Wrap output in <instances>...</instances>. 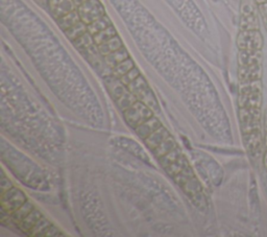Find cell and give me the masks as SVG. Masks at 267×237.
<instances>
[{
    "instance_id": "obj_29",
    "label": "cell",
    "mask_w": 267,
    "mask_h": 237,
    "mask_svg": "<svg viewBox=\"0 0 267 237\" xmlns=\"http://www.w3.org/2000/svg\"><path fill=\"white\" fill-rule=\"evenodd\" d=\"M181 156H182L181 151L176 147V149H174L173 151H171L170 153H168L167 155L163 156L162 158H160V159H158V160H159V163L161 164V166H162L163 168H166L167 166H169V165H171L173 162H175Z\"/></svg>"
},
{
    "instance_id": "obj_14",
    "label": "cell",
    "mask_w": 267,
    "mask_h": 237,
    "mask_svg": "<svg viewBox=\"0 0 267 237\" xmlns=\"http://www.w3.org/2000/svg\"><path fill=\"white\" fill-rule=\"evenodd\" d=\"M244 141H245V145H247L250 153L257 155L261 152V149H262L261 132L245 134L244 135Z\"/></svg>"
},
{
    "instance_id": "obj_31",
    "label": "cell",
    "mask_w": 267,
    "mask_h": 237,
    "mask_svg": "<svg viewBox=\"0 0 267 237\" xmlns=\"http://www.w3.org/2000/svg\"><path fill=\"white\" fill-rule=\"evenodd\" d=\"M140 74V71L138 70V68L134 67L133 69H131L127 74H125L122 77H120V81L126 85L128 86L129 84H131L133 81H135Z\"/></svg>"
},
{
    "instance_id": "obj_2",
    "label": "cell",
    "mask_w": 267,
    "mask_h": 237,
    "mask_svg": "<svg viewBox=\"0 0 267 237\" xmlns=\"http://www.w3.org/2000/svg\"><path fill=\"white\" fill-rule=\"evenodd\" d=\"M239 114L244 135L261 132V108H240Z\"/></svg>"
},
{
    "instance_id": "obj_35",
    "label": "cell",
    "mask_w": 267,
    "mask_h": 237,
    "mask_svg": "<svg viewBox=\"0 0 267 237\" xmlns=\"http://www.w3.org/2000/svg\"><path fill=\"white\" fill-rule=\"evenodd\" d=\"M35 2H36L38 5L42 6V7L48 6V0H35Z\"/></svg>"
},
{
    "instance_id": "obj_32",
    "label": "cell",
    "mask_w": 267,
    "mask_h": 237,
    "mask_svg": "<svg viewBox=\"0 0 267 237\" xmlns=\"http://www.w3.org/2000/svg\"><path fill=\"white\" fill-rule=\"evenodd\" d=\"M14 186H13L12 182L9 180V177H7L5 172H3V176H2V194L6 193L8 190H10Z\"/></svg>"
},
{
    "instance_id": "obj_28",
    "label": "cell",
    "mask_w": 267,
    "mask_h": 237,
    "mask_svg": "<svg viewBox=\"0 0 267 237\" xmlns=\"http://www.w3.org/2000/svg\"><path fill=\"white\" fill-rule=\"evenodd\" d=\"M115 36H117V32H116L115 27H114L113 25H111V26H109L108 28L104 29V31L99 32L98 34L94 35L93 38H94L95 44H96V45H100V44H102V43L109 41L110 39H112V38L115 37Z\"/></svg>"
},
{
    "instance_id": "obj_9",
    "label": "cell",
    "mask_w": 267,
    "mask_h": 237,
    "mask_svg": "<svg viewBox=\"0 0 267 237\" xmlns=\"http://www.w3.org/2000/svg\"><path fill=\"white\" fill-rule=\"evenodd\" d=\"M262 74V64L240 66L239 67V80L240 83H245L254 80H260Z\"/></svg>"
},
{
    "instance_id": "obj_25",
    "label": "cell",
    "mask_w": 267,
    "mask_h": 237,
    "mask_svg": "<svg viewBox=\"0 0 267 237\" xmlns=\"http://www.w3.org/2000/svg\"><path fill=\"white\" fill-rule=\"evenodd\" d=\"M137 101H139V100L132 92H130L128 90L125 94H122L119 98L115 101V104L118 107V109H119L121 112H124L127 109H129L130 107H132Z\"/></svg>"
},
{
    "instance_id": "obj_1",
    "label": "cell",
    "mask_w": 267,
    "mask_h": 237,
    "mask_svg": "<svg viewBox=\"0 0 267 237\" xmlns=\"http://www.w3.org/2000/svg\"><path fill=\"white\" fill-rule=\"evenodd\" d=\"M126 123L134 130L154 116V111L141 101L122 112Z\"/></svg>"
},
{
    "instance_id": "obj_13",
    "label": "cell",
    "mask_w": 267,
    "mask_h": 237,
    "mask_svg": "<svg viewBox=\"0 0 267 237\" xmlns=\"http://www.w3.org/2000/svg\"><path fill=\"white\" fill-rule=\"evenodd\" d=\"M129 52L127 51L126 47H121L120 49H118L110 54H108L107 56H105V62L107 64V66L111 69L115 68L118 64H120L121 62L126 61L127 58H129Z\"/></svg>"
},
{
    "instance_id": "obj_7",
    "label": "cell",
    "mask_w": 267,
    "mask_h": 237,
    "mask_svg": "<svg viewBox=\"0 0 267 237\" xmlns=\"http://www.w3.org/2000/svg\"><path fill=\"white\" fill-rule=\"evenodd\" d=\"M106 86L108 88L110 95L114 101L118 100L128 91L127 86L120 81V78H117L114 75H111L109 76V78H107Z\"/></svg>"
},
{
    "instance_id": "obj_12",
    "label": "cell",
    "mask_w": 267,
    "mask_h": 237,
    "mask_svg": "<svg viewBox=\"0 0 267 237\" xmlns=\"http://www.w3.org/2000/svg\"><path fill=\"white\" fill-rule=\"evenodd\" d=\"M238 103L240 108H261L262 92L240 93Z\"/></svg>"
},
{
    "instance_id": "obj_33",
    "label": "cell",
    "mask_w": 267,
    "mask_h": 237,
    "mask_svg": "<svg viewBox=\"0 0 267 237\" xmlns=\"http://www.w3.org/2000/svg\"><path fill=\"white\" fill-rule=\"evenodd\" d=\"M259 8H260V13H261V15H262L264 24H265V26H266V28H267V3H266V4L259 5Z\"/></svg>"
},
{
    "instance_id": "obj_19",
    "label": "cell",
    "mask_w": 267,
    "mask_h": 237,
    "mask_svg": "<svg viewBox=\"0 0 267 237\" xmlns=\"http://www.w3.org/2000/svg\"><path fill=\"white\" fill-rule=\"evenodd\" d=\"M34 209H35V206H34L31 202L26 201L17 211H15V212L11 215V220L13 221V223H14L15 225L19 226V225L22 223V221H23L29 213H31Z\"/></svg>"
},
{
    "instance_id": "obj_11",
    "label": "cell",
    "mask_w": 267,
    "mask_h": 237,
    "mask_svg": "<svg viewBox=\"0 0 267 237\" xmlns=\"http://www.w3.org/2000/svg\"><path fill=\"white\" fill-rule=\"evenodd\" d=\"M262 64V52L261 50H240L239 53V65L250 66Z\"/></svg>"
},
{
    "instance_id": "obj_21",
    "label": "cell",
    "mask_w": 267,
    "mask_h": 237,
    "mask_svg": "<svg viewBox=\"0 0 267 237\" xmlns=\"http://www.w3.org/2000/svg\"><path fill=\"white\" fill-rule=\"evenodd\" d=\"M72 44L79 52H84L90 47H92L95 44V42H94L93 36L89 32H87L83 36L77 38L75 41H73Z\"/></svg>"
},
{
    "instance_id": "obj_23",
    "label": "cell",
    "mask_w": 267,
    "mask_h": 237,
    "mask_svg": "<svg viewBox=\"0 0 267 237\" xmlns=\"http://www.w3.org/2000/svg\"><path fill=\"white\" fill-rule=\"evenodd\" d=\"M51 226H52V224L46 218L42 216L37 222V224L32 228V230L28 232V235L29 236H45Z\"/></svg>"
},
{
    "instance_id": "obj_8",
    "label": "cell",
    "mask_w": 267,
    "mask_h": 237,
    "mask_svg": "<svg viewBox=\"0 0 267 237\" xmlns=\"http://www.w3.org/2000/svg\"><path fill=\"white\" fill-rule=\"evenodd\" d=\"M160 127H162L160 121L158 120L157 117L153 116L150 120L146 121L145 123H143L142 125H140L139 127H137L135 129L136 134L141 138V139H145L150 135H152L154 132H156Z\"/></svg>"
},
{
    "instance_id": "obj_18",
    "label": "cell",
    "mask_w": 267,
    "mask_h": 237,
    "mask_svg": "<svg viewBox=\"0 0 267 237\" xmlns=\"http://www.w3.org/2000/svg\"><path fill=\"white\" fill-rule=\"evenodd\" d=\"M176 147H177V145H176L175 140L171 136H169L158 147H156L152 153L154 154L155 157H157V159H160L163 156L170 153L171 151H173L174 149H176Z\"/></svg>"
},
{
    "instance_id": "obj_16",
    "label": "cell",
    "mask_w": 267,
    "mask_h": 237,
    "mask_svg": "<svg viewBox=\"0 0 267 237\" xmlns=\"http://www.w3.org/2000/svg\"><path fill=\"white\" fill-rule=\"evenodd\" d=\"M98 46V50H99V53L101 54V56H107L108 54L120 49L121 47H124V43L121 41V39L118 37V36H115L113 37L112 39H110L109 41L100 44V45H97Z\"/></svg>"
},
{
    "instance_id": "obj_6",
    "label": "cell",
    "mask_w": 267,
    "mask_h": 237,
    "mask_svg": "<svg viewBox=\"0 0 267 237\" xmlns=\"http://www.w3.org/2000/svg\"><path fill=\"white\" fill-rule=\"evenodd\" d=\"M48 9L56 20L77 9L73 0H48Z\"/></svg>"
},
{
    "instance_id": "obj_15",
    "label": "cell",
    "mask_w": 267,
    "mask_h": 237,
    "mask_svg": "<svg viewBox=\"0 0 267 237\" xmlns=\"http://www.w3.org/2000/svg\"><path fill=\"white\" fill-rule=\"evenodd\" d=\"M127 88L130 92H132L138 100H140L141 96L150 89V86H148L147 82L142 75H139L135 81L129 84Z\"/></svg>"
},
{
    "instance_id": "obj_34",
    "label": "cell",
    "mask_w": 267,
    "mask_h": 237,
    "mask_svg": "<svg viewBox=\"0 0 267 237\" xmlns=\"http://www.w3.org/2000/svg\"><path fill=\"white\" fill-rule=\"evenodd\" d=\"M45 236H64V234L60 230H58L55 226L52 225Z\"/></svg>"
},
{
    "instance_id": "obj_4",
    "label": "cell",
    "mask_w": 267,
    "mask_h": 237,
    "mask_svg": "<svg viewBox=\"0 0 267 237\" xmlns=\"http://www.w3.org/2000/svg\"><path fill=\"white\" fill-rule=\"evenodd\" d=\"M77 12L80 20L87 25L106 15L105 9L99 0H88V2L77 7Z\"/></svg>"
},
{
    "instance_id": "obj_24",
    "label": "cell",
    "mask_w": 267,
    "mask_h": 237,
    "mask_svg": "<svg viewBox=\"0 0 267 237\" xmlns=\"http://www.w3.org/2000/svg\"><path fill=\"white\" fill-rule=\"evenodd\" d=\"M88 32V25L86 23H84L83 21H79L78 23H76L75 25H73L72 27H70L69 29H67L65 33L66 37L71 41H75L77 38H79L80 36H83L85 33Z\"/></svg>"
},
{
    "instance_id": "obj_17",
    "label": "cell",
    "mask_w": 267,
    "mask_h": 237,
    "mask_svg": "<svg viewBox=\"0 0 267 237\" xmlns=\"http://www.w3.org/2000/svg\"><path fill=\"white\" fill-rule=\"evenodd\" d=\"M80 20V17L78 15V12H77V9L70 12L69 14L56 19V23L58 25V27H60L63 32H66L67 29H69L70 27H72L73 25H75L76 23H78Z\"/></svg>"
},
{
    "instance_id": "obj_36",
    "label": "cell",
    "mask_w": 267,
    "mask_h": 237,
    "mask_svg": "<svg viewBox=\"0 0 267 237\" xmlns=\"http://www.w3.org/2000/svg\"><path fill=\"white\" fill-rule=\"evenodd\" d=\"M74 2V4H75V6L76 7H79L80 5H83L84 3H86V2H88V0H73Z\"/></svg>"
},
{
    "instance_id": "obj_20",
    "label": "cell",
    "mask_w": 267,
    "mask_h": 237,
    "mask_svg": "<svg viewBox=\"0 0 267 237\" xmlns=\"http://www.w3.org/2000/svg\"><path fill=\"white\" fill-rule=\"evenodd\" d=\"M42 216H43V215H42V213H41L39 210L34 209L31 213H29V214L22 221V223H21L18 227H19V229H20L22 232L28 234V232L32 230V228L37 224V222H38Z\"/></svg>"
},
{
    "instance_id": "obj_37",
    "label": "cell",
    "mask_w": 267,
    "mask_h": 237,
    "mask_svg": "<svg viewBox=\"0 0 267 237\" xmlns=\"http://www.w3.org/2000/svg\"><path fill=\"white\" fill-rule=\"evenodd\" d=\"M264 166L267 169V150H266V153L264 155Z\"/></svg>"
},
{
    "instance_id": "obj_22",
    "label": "cell",
    "mask_w": 267,
    "mask_h": 237,
    "mask_svg": "<svg viewBox=\"0 0 267 237\" xmlns=\"http://www.w3.org/2000/svg\"><path fill=\"white\" fill-rule=\"evenodd\" d=\"M112 23H111V20L109 19V17L107 15L102 16L101 18L95 20L94 22L90 23L88 25V32L90 33L92 36L98 34L99 32L104 31V29L108 28L109 26H111Z\"/></svg>"
},
{
    "instance_id": "obj_26",
    "label": "cell",
    "mask_w": 267,
    "mask_h": 237,
    "mask_svg": "<svg viewBox=\"0 0 267 237\" xmlns=\"http://www.w3.org/2000/svg\"><path fill=\"white\" fill-rule=\"evenodd\" d=\"M188 165H189V164H188L186 158L182 155L175 162H173L171 165L167 166V167L164 168V169L166 170V172H167L169 175H171V176H176L177 174L181 173Z\"/></svg>"
},
{
    "instance_id": "obj_30",
    "label": "cell",
    "mask_w": 267,
    "mask_h": 237,
    "mask_svg": "<svg viewBox=\"0 0 267 237\" xmlns=\"http://www.w3.org/2000/svg\"><path fill=\"white\" fill-rule=\"evenodd\" d=\"M141 102H143L145 105H147L148 107H150L153 111H157L159 110V104H158V101L156 98V96L154 95L153 91L151 90V88L148 89V90L141 96V98L139 100Z\"/></svg>"
},
{
    "instance_id": "obj_10",
    "label": "cell",
    "mask_w": 267,
    "mask_h": 237,
    "mask_svg": "<svg viewBox=\"0 0 267 237\" xmlns=\"http://www.w3.org/2000/svg\"><path fill=\"white\" fill-rule=\"evenodd\" d=\"M170 135H169L168 131L162 126L156 132H154L152 135L145 138L144 143L147 146V149H150L153 152L156 147H158Z\"/></svg>"
},
{
    "instance_id": "obj_27",
    "label": "cell",
    "mask_w": 267,
    "mask_h": 237,
    "mask_svg": "<svg viewBox=\"0 0 267 237\" xmlns=\"http://www.w3.org/2000/svg\"><path fill=\"white\" fill-rule=\"evenodd\" d=\"M134 67H135V64H134L133 60L131 57H129L126 61L121 62L120 64H118L115 68L112 69V75H114L117 78H120Z\"/></svg>"
},
{
    "instance_id": "obj_5",
    "label": "cell",
    "mask_w": 267,
    "mask_h": 237,
    "mask_svg": "<svg viewBox=\"0 0 267 237\" xmlns=\"http://www.w3.org/2000/svg\"><path fill=\"white\" fill-rule=\"evenodd\" d=\"M237 45L240 50H261L263 46V37L258 29L242 31L237 39Z\"/></svg>"
},
{
    "instance_id": "obj_3",
    "label": "cell",
    "mask_w": 267,
    "mask_h": 237,
    "mask_svg": "<svg viewBox=\"0 0 267 237\" xmlns=\"http://www.w3.org/2000/svg\"><path fill=\"white\" fill-rule=\"evenodd\" d=\"M2 211L12 215L27 201L26 195L16 187L11 188L6 193L2 194Z\"/></svg>"
},
{
    "instance_id": "obj_38",
    "label": "cell",
    "mask_w": 267,
    "mask_h": 237,
    "mask_svg": "<svg viewBox=\"0 0 267 237\" xmlns=\"http://www.w3.org/2000/svg\"><path fill=\"white\" fill-rule=\"evenodd\" d=\"M256 2H257L259 5H262V4H266L267 0H256Z\"/></svg>"
}]
</instances>
